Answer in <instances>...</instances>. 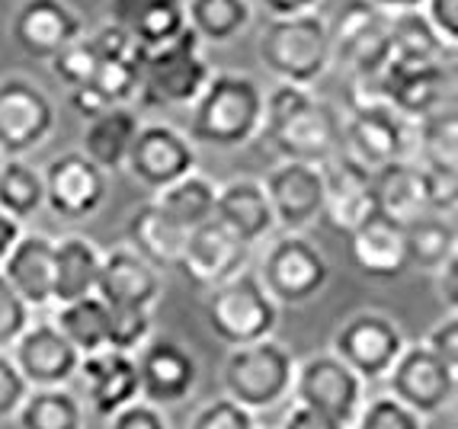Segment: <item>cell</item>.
I'll return each instance as SVG.
<instances>
[{
	"instance_id": "obj_34",
	"label": "cell",
	"mask_w": 458,
	"mask_h": 429,
	"mask_svg": "<svg viewBox=\"0 0 458 429\" xmlns=\"http://www.w3.org/2000/svg\"><path fill=\"white\" fill-rule=\"evenodd\" d=\"M250 0H186V26L199 42L228 46L250 26Z\"/></svg>"
},
{
	"instance_id": "obj_18",
	"label": "cell",
	"mask_w": 458,
	"mask_h": 429,
	"mask_svg": "<svg viewBox=\"0 0 458 429\" xmlns=\"http://www.w3.org/2000/svg\"><path fill=\"white\" fill-rule=\"evenodd\" d=\"M269 208L285 234H301L311 222L321 218L324 208V170L314 164L283 161L263 180Z\"/></svg>"
},
{
	"instance_id": "obj_3",
	"label": "cell",
	"mask_w": 458,
	"mask_h": 429,
	"mask_svg": "<svg viewBox=\"0 0 458 429\" xmlns=\"http://www.w3.org/2000/svg\"><path fill=\"white\" fill-rule=\"evenodd\" d=\"M257 55H260L263 68L276 77V84L311 90L334 64L327 20L321 13L267 20L260 38H257Z\"/></svg>"
},
{
	"instance_id": "obj_13",
	"label": "cell",
	"mask_w": 458,
	"mask_h": 429,
	"mask_svg": "<svg viewBox=\"0 0 458 429\" xmlns=\"http://www.w3.org/2000/svg\"><path fill=\"white\" fill-rule=\"evenodd\" d=\"M138 368V400L157 410L183 404L199 382V362L183 343L170 337L148 340L135 356Z\"/></svg>"
},
{
	"instance_id": "obj_9",
	"label": "cell",
	"mask_w": 458,
	"mask_h": 429,
	"mask_svg": "<svg viewBox=\"0 0 458 429\" xmlns=\"http://www.w3.org/2000/svg\"><path fill=\"white\" fill-rule=\"evenodd\" d=\"M378 100L407 122L455 106V74L449 62H388L378 77Z\"/></svg>"
},
{
	"instance_id": "obj_41",
	"label": "cell",
	"mask_w": 458,
	"mask_h": 429,
	"mask_svg": "<svg viewBox=\"0 0 458 429\" xmlns=\"http://www.w3.org/2000/svg\"><path fill=\"white\" fill-rule=\"evenodd\" d=\"M151 340V311L106 305V349L113 353H138Z\"/></svg>"
},
{
	"instance_id": "obj_27",
	"label": "cell",
	"mask_w": 458,
	"mask_h": 429,
	"mask_svg": "<svg viewBox=\"0 0 458 429\" xmlns=\"http://www.w3.org/2000/svg\"><path fill=\"white\" fill-rule=\"evenodd\" d=\"M346 238H350L352 263H356V269H360L362 276L388 282V279H397L407 269L401 224H394L385 214L375 212L369 222H362Z\"/></svg>"
},
{
	"instance_id": "obj_31",
	"label": "cell",
	"mask_w": 458,
	"mask_h": 429,
	"mask_svg": "<svg viewBox=\"0 0 458 429\" xmlns=\"http://www.w3.org/2000/svg\"><path fill=\"white\" fill-rule=\"evenodd\" d=\"M186 234L180 224H174L161 208L154 202L138 206L129 214V224H125V238H129V250H135L148 266H154L157 273L161 269H176L180 263V253H183Z\"/></svg>"
},
{
	"instance_id": "obj_17",
	"label": "cell",
	"mask_w": 458,
	"mask_h": 429,
	"mask_svg": "<svg viewBox=\"0 0 458 429\" xmlns=\"http://www.w3.org/2000/svg\"><path fill=\"white\" fill-rule=\"evenodd\" d=\"M247 257H250V247L212 218L186 234L176 273H183L186 282H192L196 289L208 291L244 273Z\"/></svg>"
},
{
	"instance_id": "obj_50",
	"label": "cell",
	"mask_w": 458,
	"mask_h": 429,
	"mask_svg": "<svg viewBox=\"0 0 458 429\" xmlns=\"http://www.w3.org/2000/svg\"><path fill=\"white\" fill-rule=\"evenodd\" d=\"M263 10H267L269 20H289V16L301 13H318L321 0H257Z\"/></svg>"
},
{
	"instance_id": "obj_53",
	"label": "cell",
	"mask_w": 458,
	"mask_h": 429,
	"mask_svg": "<svg viewBox=\"0 0 458 429\" xmlns=\"http://www.w3.org/2000/svg\"><path fill=\"white\" fill-rule=\"evenodd\" d=\"M20 238H23V224L0 212V266H4V260L10 257V250H13V244Z\"/></svg>"
},
{
	"instance_id": "obj_49",
	"label": "cell",
	"mask_w": 458,
	"mask_h": 429,
	"mask_svg": "<svg viewBox=\"0 0 458 429\" xmlns=\"http://www.w3.org/2000/svg\"><path fill=\"white\" fill-rule=\"evenodd\" d=\"M109 429H170V426L157 407L135 400V404L123 407L119 414L109 416Z\"/></svg>"
},
{
	"instance_id": "obj_33",
	"label": "cell",
	"mask_w": 458,
	"mask_h": 429,
	"mask_svg": "<svg viewBox=\"0 0 458 429\" xmlns=\"http://www.w3.org/2000/svg\"><path fill=\"white\" fill-rule=\"evenodd\" d=\"M401 234H404V260L413 269L439 273L458 257V231L455 218L449 214H420L417 222L404 224Z\"/></svg>"
},
{
	"instance_id": "obj_48",
	"label": "cell",
	"mask_w": 458,
	"mask_h": 429,
	"mask_svg": "<svg viewBox=\"0 0 458 429\" xmlns=\"http://www.w3.org/2000/svg\"><path fill=\"white\" fill-rule=\"evenodd\" d=\"M436 359L449 366L452 372H458V317L449 315L445 321H439L433 330H429L427 343H423Z\"/></svg>"
},
{
	"instance_id": "obj_29",
	"label": "cell",
	"mask_w": 458,
	"mask_h": 429,
	"mask_svg": "<svg viewBox=\"0 0 458 429\" xmlns=\"http://www.w3.org/2000/svg\"><path fill=\"white\" fill-rule=\"evenodd\" d=\"M138 129H141V119H138L135 106L106 109V113L93 115V119L84 122V131H81V154H84L90 164H97L103 173L123 170Z\"/></svg>"
},
{
	"instance_id": "obj_25",
	"label": "cell",
	"mask_w": 458,
	"mask_h": 429,
	"mask_svg": "<svg viewBox=\"0 0 458 429\" xmlns=\"http://www.w3.org/2000/svg\"><path fill=\"white\" fill-rule=\"evenodd\" d=\"M212 218L218 224H225L234 238L244 240L247 247L260 244L269 231L276 228L273 208H269L263 183L250 177H237L231 183L218 186Z\"/></svg>"
},
{
	"instance_id": "obj_40",
	"label": "cell",
	"mask_w": 458,
	"mask_h": 429,
	"mask_svg": "<svg viewBox=\"0 0 458 429\" xmlns=\"http://www.w3.org/2000/svg\"><path fill=\"white\" fill-rule=\"evenodd\" d=\"M16 423L20 429H81L84 410L64 388H32L16 410Z\"/></svg>"
},
{
	"instance_id": "obj_44",
	"label": "cell",
	"mask_w": 458,
	"mask_h": 429,
	"mask_svg": "<svg viewBox=\"0 0 458 429\" xmlns=\"http://www.w3.org/2000/svg\"><path fill=\"white\" fill-rule=\"evenodd\" d=\"M190 429H253V414L231 398H218L192 416Z\"/></svg>"
},
{
	"instance_id": "obj_24",
	"label": "cell",
	"mask_w": 458,
	"mask_h": 429,
	"mask_svg": "<svg viewBox=\"0 0 458 429\" xmlns=\"http://www.w3.org/2000/svg\"><path fill=\"white\" fill-rule=\"evenodd\" d=\"M77 375L84 378L87 400L99 416H113L138 400V368L135 356L129 353L99 349L93 356H84L77 366Z\"/></svg>"
},
{
	"instance_id": "obj_46",
	"label": "cell",
	"mask_w": 458,
	"mask_h": 429,
	"mask_svg": "<svg viewBox=\"0 0 458 429\" xmlns=\"http://www.w3.org/2000/svg\"><path fill=\"white\" fill-rule=\"evenodd\" d=\"M26 394H30V384L16 372L10 353H0V420L16 416V410L23 407Z\"/></svg>"
},
{
	"instance_id": "obj_14",
	"label": "cell",
	"mask_w": 458,
	"mask_h": 429,
	"mask_svg": "<svg viewBox=\"0 0 458 429\" xmlns=\"http://www.w3.org/2000/svg\"><path fill=\"white\" fill-rule=\"evenodd\" d=\"M125 170L151 192L174 186L176 180L196 173V145L174 125H141L125 157Z\"/></svg>"
},
{
	"instance_id": "obj_47",
	"label": "cell",
	"mask_w": 458,
	"mask_h": 429,
	"mask_svg": "<svg viewBox=\"0 0 458 429\" xmlns=\"http://www.w3.org/2000/svg\"><path fill=\"white\" fill-rule=\"evenodd\" d=\"M420 13L429 23V29L443 38V46H449L452 52H455V46H458V0H423Z\"/></svg>"
},
{
	"instance_id": "obj_55",
	"label": "cell",
	"mask_w": 458,
	"mask_h": 429,
	"mask_svg": "<svg viewBox=\"0 0 458 429\" xmlns=\"http://www.w3.org/2000/svg\"><path fill=\"white\" fill-rule=\"evenodd\" d=\"M0 161H4V157H0Z\"/></svg>"
},
{
	"instance_id": "obj_2",
	"label": "cell",
	"mask_w": 458,
	"mask_h": 429,
	"mask_svg": "<svg viewBox=\"0 0 458 429\" xmlns=\"http://www.w3.org/2000/svg\"><path fill=\"white\" fill-rule=\"evenodd\" d=\"M263 90L250 74H212L206 90L190 106V135L192 145L208 147H241L253 141L263 129Z\"/></svg>"
},
{
	"instance_id": "obj_35",
	"label": "cell",
	"mask_w": 458,
	"mask_h": 429,
	"mask_svg": "<svg viewBox=\"0 0 458 429\" xmlns=\"http://www.w3.org/2000/svg\"><path fill=\"white\" fill-rule=\"evenodd\" d=\"M215 196H218V186L212 183L202 173H190V177L176 180L167 189L154 192V206L167 214L170 222L180 224L183 231H192L199 224L212 222L215 214Z\"/></svg>"
},
{
	"instance_id": "obj_22",
	"label": "cell",
	"mask_w": 458,
	"mask_h": 429,
	"mask_svg": "<svg viewBox=\"0 0 458 429\" xmlns=\"http://www.w3.org/2000/svg\"><path fill=\"white\" fill-rule=\"evenodd\" d=\"M324 208L321 218L340 234H352L362 222H369L375 208V189L372 177L366 170L352 167L336 154L334 161L324 164Z\"/></svg>"
},
{
	"instance_id": "obj_54",
	"label": "cell",
	"mask_w": 458,
	"mask_h": 429,
	"mask_svg": "<svg viewBox=\"0 0 458 429\" xmlns=\"http://www.w3.org/2000/svg\"><path fill=\"white\" fill-rule=\"evenodd\" d=\"M372 7L385 10V13H407V10H420L423 0H369Z\"/></svg>"
},
{
	"instance_id": "obj_30",
	"label": "cell",
	"mask_w": 458,
	"mask_h": 429,
	"mask_svg": "<svg viewBox=\"0 0 458 429\" xmlns=\"http://www.w3.org/2000/svg\"><path fill=\"white\" fill-rule=\"evenodd\" d=\"M372 189H375V208H378V214L391 218L401 228L417 222L420 214H429L427 177H423L420 164L411 161V157L378 170L372 177Z\"/></svg>"
},
{
	"instance_id": "obj_12",
	"label": "cell",
	"mask_w": 458,
	"mask_h": 429,
	"mask_svg": "<svg viewBox=\"0 0 458 429\" xmlns=\"http://www.w3.org/2000/svg\"><path fill=\"white\" fill-rule=\"evenodd\" d=\"M292 394L298 407H308L346 429L352 426L362 407V382L334 353L311 356L301 366H295Z\"/></svg>"
},
{
	"instance_id": "obj_4",
	"label": "cell",
	"mask_w": 458,
	"mask_h": 429,
	"mask_svg": "<svg viewBox=\"0 0 458 429\" xmlns=\"http://www.w3.org/2000/svg\"><path fill=\"white\" fill-rule=\"evenodd\" d=\"M212 64L202 55V42L186 26L183 32L157 48H141V80H138V106L174 109L192 106L199 93L212 80Z\"/></svg>"
},
{
	"instance_id": "obj_45",
	"label": "cell",
	"mask_w": 458,
	"mask_h": 429,
	"mask_svg": "<svg viewBox=\"0 0 458 429\" xmlns=\"http://www.w3.org/2000/svg\"><path fill=\"white\" fill-rule=\"evenodd\" d=\"M30 307L20 301L10 282L0 276V353H7L10 346L16 343V337L30 327Z\"/></svg>"
},
{
	"instance_id": "obj_28",
	"label": "cell",
	"mask_w": 458,
	"mask_h": 429,
	"mask_svg": "<svg viewBox=\"0 0 458 429\" xmlns=\"http://www.w3.org/2000/svg\"><path fill=\"white\" fill-rule=\"evenodd\" d=\"M138 80H141V48L129 58L99 62L97 74L84 87L71 90V106L81 113L84 122L106 109L131 106V100L138 97Z\"/></svg>"
},
{
	"instance_id": "obj_21",
	"label": "cell",
	"mask_w": 458,
	"mask_h": 429,
	"mask_svg": "<svg viewBox=\"0 0 458 429\" xmlns=\"http://www.w3.org/2000/svg\"><path fill=\"white\" fill-rule=\"evenodd\" d=\"M93 295L109 307L151 311L154 301L161 299V273L154 266H148L135 250L119 247V250L103 253L97 291Z\"/></svg>"
},
{
	"instance_id": "obj_11",
	"label": "cell",
	"mask_w": 458,
	"mask_h": 429,
	"mask_svg": "<svg viewBox=\"0 0 458 429\" xmlns=\"http://www.w3.org/2000/svg\"><path fill=\"white\" fill-rule=\"evenodd\" d=\"M404 346V333L397 330V324L378 311L352 315L334 333V356L360 382H378L388 375Z\"/></svg>"
},
{
	"instance_id": "obj_39",
	"label": "cell",
	"mask_w": 458,
	"mask_h": 429,
	"mask_svg": "<svg viewBox=\"0 0 458 429\" xmlns=\"http://www.w3.org/2000/svg\"><path fill=\"white\" fill-rule=\"evenodd\" d=\"M455 58L443 38L429 29L420 10L391 13V58L388 62H445Z\"/></svg>"
},
{
	"instance_id": "obj_38",
	"label": "cell",
	"mask_w": 458,
	"mask_h": 429,
	"mask_svg": "<svg viewBox=\"0 0 458 429\" xmlns=\"http://www.w3.org/2000/svg\"><path fill=\"white\" fill-rule=\"evenodd\" d=\"M42 206H46L42 170L26 164L23 157H4L0 161V212L23 224L26 218L42 212Z\"/></svg>"
},
{
	"instance_id": "obj_7",
	"label": "cell",
	"mask_w": 458,
	"mask_h": 429,
	"mask_svg": "<svg viewBox=\"0 0 458 429\" xmlns=\"http://www.w3.org/2000/svg\"><path fill=\"white\" fill-rule=\"evenodd\" d=\"M225 391L244 410H267L292 394L295 382V359L283 343L260 340V343L231 349L222 372Z\"/></svg>"
},
{
	"instance_id": "obj_51",
	"label": "cell",
	"mask_w": 458,
	"mask_h": 429,
	"mask_svg": "<svg viewBox=\"0 0 458 429\" xmlns=\"http://www.w3.org/2000/svg\"><path fill=\"white\" fill-rule=\"evenodd\" d=\"M283 429H346V426H340V423L327 420V416H321V414H314V410H308V407L295 404L289 414H285Z\"/></svg>"
},
{
	"instance_id": "obj_1",
	"label": "cell",
	"mask_w": 458,
	"mask_h": 429,
	"mask_svg": "<svg viewBox=\"0 0 458 429\" xmlns=\"http://www.w3.org/2000/svg\"><path fill=\"white\" fill-rule=\"evenodd\" d=\"M340 129L344 113L314 90L292 84H276L267 90L260 135L283 161L324 167L340 151Z\"/></svg>"
},
{
	"instance_id": "obj_36",
	"label": "cell",
	"mask_w": 458,
	"mask_h": 429,
	"mask_svg": "<svg viewBox=\"0 0 458 429\" xmlns=\"http://www.w3.org/2000/svg\"><path fill=\"white\" fill-rule=\"evenodd\" d=\"M411 161L429 170H445V173H458V115L455 106L433 113L420 122H413V145H411Z\"/></svg>"
},
{
	"instance_id": "obj_23",
	"label": "cell",
	"mask_w": 458,
	"mask_h": 429,
	"mask_svg": "<svg viewBox=\"0 0 458 429\" xmlns=\"http://www.w3.org/2000/svg\"><path fill=\"white\" fill-rule=\"evenodd\" d=\"M0 276L20 295L26 307L52 305L55 291V240L48 234H26L16 240L10 257L0 266Z\"/></svg>"
},
{
	"instance_id": "obj_16",
	"label": "cell",
	"mask_w": 458,
	"mask_h": 429,
	"mask_svg": "<svg viewBox=\"0 0 458 429\" xmlns=\"http://www.w3.org/2000/svg\"><path fill=\"white\" fill-rule=\"evenodd\" d=\"M42 186H46V206L64 222H81L97 214L109 192L106 173L81 151L52 157L42 170Z\"/></svg>"
},
{
	"instance_id": "obj_15",
	"label": "cell",
	"mask_w": 458,
	"mask_h": 429,
	"mask_svg": "<svg viewBox=\"0 0 458 429\" xmlns=\"http://www.w3.org/2000/svg\"><path fill=\"white\" fill-rule=\"evenodd\" d=\"M385 378L391 384V398L401 400L417 416H429L452 404L458 372L443 366L423 343H413L401 349Z\"/></svg>"
},
{
	"instance_id": "obj_37",
	"label": "cell",
	"mask_w": 458,
	"mask_h": 429,
	"mask_svg": "<svg viewBox=\"0 0 458 429\" xmlns=\"http://www.w3.org/2000/svg\"><path fill=\"white\" fill-rule=\"evenodd\" d=\"M52 324L74 346L81 359L106 349V305L97 295L58 305V315H55Z\"/></svg>"
},
{
	"instance_id": "obj_52",
	"label": "cell",
	"mask_w": 458,
	"mask_h": 429,
	"mask_svg": "<svg viewBox=\"0 0 458 429\" xmlns=\"http://www.w3.org/2000/svg\"><path fill=\"white\" fill-rule=\"evenodd\" d=\"M436 279H439V299H443V305L449 307V315H455V305H458V257L445 263V266L436 273Z\"/></svg>"
},
{
	"instance_id": "obj_6",
	"label": "cell",
	"mask_w": 458,
	"mask_h": 429,
	"mask_svg": "<svg viewBox=\"0 0 458 429\" xmlns=\"http://www.w3.org/2000/svg\"><path fill=\"white\" fill-rule=\"evenodd\" d=\"M206 324L231 349L269 340L279 321V305L263 291L257 273H237L228 282L206 291Z\"/></svg>"
},
{
	"instance_id": "obj_43",
	"label": "cell",
	"mask_w": 458,
	"mask_h": 429,
	"mask_svg": "<svg viewBox=\"0 0 458 429\" xmlns=\"http://www.w3.org/2000/svg\"><path fill=\"white\" fill-rule=\"evenodd\" d=\"M350 429H423V416L407 410L391 394H382V398H372L366 407H360Z\"/></svg>"
},
{
	"instance_id": "obj_20",
	"label": "cell",
	"mask_w": 458,
	"mask_h": 429,
	"mask_svg": "<svg viewBox=\"0 0 458 429\" xmlns=\"http://www.w3.org/2000/svg\"><path fill=\"white\" fill-rule=\"evenodd\" d=\"M10 359L30 388H62L77 375L81 356L52 321L30 324L10 346Z\"/></svg>"
},
{
	"instance_id": "obj_32",
	"label": "cell",
	"mask_w": 458,
	"mask_h": 429,
	"mask_svg": "<svg viewBox=\"0 0 458 429\" xmlns=\"http://www.w3.org/2000/svg\"><path fill=\"white\" fill-rule=\"evenodd\" d=\"M99 260H103V253H99L87 238H81V234H68V238L55 240L52 301L68 305V301L93 295V291H97Z\"/></svg>"
},
{
	"instance_id": "obj_26",
	"label": "cell",
	"mask_w": 458,
	"mask_h": 429,
	"mask_svg": "<svg viewBox=\"0 0 458 429\" xmlns=\"http://www.w3.org/2000/svg\"><path fill=\"white\" fill-rule=\"evenodd\" d=\"M109 23L129 32L138 48H157L186 29V0H109Z\"/></svg>"
},
{
	"instance_id": "obj_19",
	"label": "cell",
	"mask_w": 458,
	"mask_h": 429,
	"mask_svg": "<svg viewBox=\"0 0 458 429\" xmlns=\"http://www.w3.org/2000/svg\"><path fill=\"white\" fill-rule=\"evenodd\" d=\"M10 36L30 58L52 62L62 48L84 36V23L64 0H23L10 20Z\"/></svg>"
},
{
	"instance_id": "obj_42",
	"label": "cell",
	"mask_w": 458,
	"mask_h": 429,
	"mask_svg": "<svg viewBox=\"0 0 458 429\" xmlns=\"http://www.w3.org/2000/svg\"><path fill=\"white\" fill-rule=\"evenodd\" d=\"M48 68H52V74L58 77V80H62L64 87L77 90V87H84L87 80H90V77L97 74L99 55L93 52L90 38L81 36L77 42H71L68 48H62V52L55 55L52 62H48Z\"/></svg>"
},
{
	"instance_id": "obj_5",
	"label": "cell",
	"mask_w": 458,
	"mask_h": 429,
	"mask_svg": "<svg viewBox=\"0 0 458 429\" xmlns=\"http://www.w3.org/2000/svg\"><path fill=\"white\" fill-rule=\"evenodd\" d=\"M413 122L401 119L385 100H352L340 129V157L375 177L378 170L411 157Z\"/></svg>"
},
{
	"instance_id": "obj_10",
	"label": "cell",
	"mask_w": 458,
	"mask_h": 429,
	"mask_svg": "<svg viewBox=\"0 0 458 429\" xmlns=\"http://www.w3.org/2000/svg\"><path fill=\"white\" fill-rule=\"evenodd\" d=\"M55 122L58 113L52 97L30 77L0 80V157H23L46 145Z\"/></svg>"
},
{
	"instance_id": "obj_8",
	"label": "cell",
	"mask_w": 458,
	"mask_h": 429,
	"mask_svg": "<svg viewBox=\"0 0 458 429\" xmlns=\"http://www.w3.org/2000/svg\"><path fill=\"white\" fill-rule=\"evenodd\" d=\"M257 279L276 305L298 307L324 291L330 279V263L321 247L305 234H283L263 253Z\"/></svg>"
}]
</instances>
